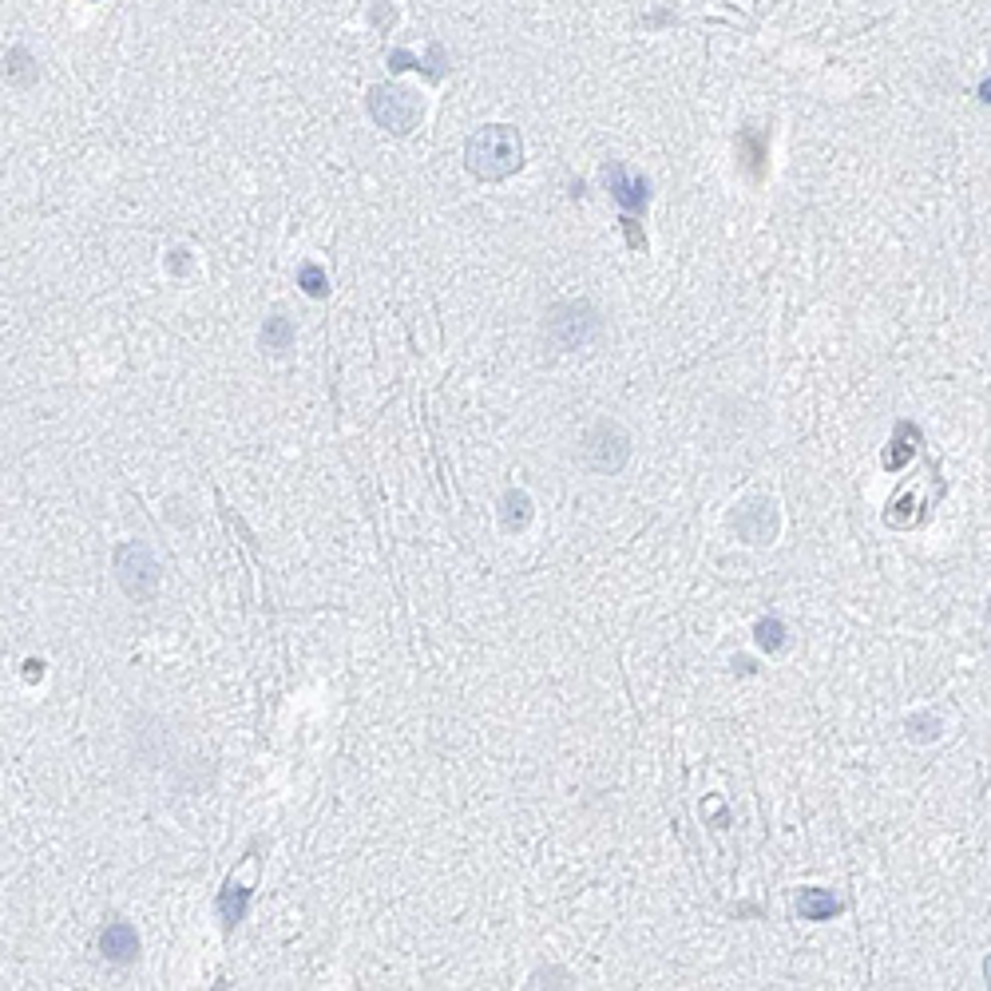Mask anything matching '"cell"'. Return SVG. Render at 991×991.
<instances>
[{
  "label": "cell",
  "mask_w": 991,
  "mask_h": 991,
  "mask_svg": "<svg viewBox=\"0 0 991 991\" xmlns=\"http://www.w3.org/2000/svg\"><path fill=\"white\" fill-rule=\"evenodd\" d=\"M464 163L476 179L484 183H500L508 179L512 171H520L524 163V143H520V131L508 127V123H492V127H480L468 147H464Z\"/></svg>",
  "instance_id": "1"
},
{
  "label": "cell",
  "mask_w": 991,
  "mask_h": 991,
  "mask_svg": "<svg viewBox=\"0 0 991 991\" xmlns=\"http://www.w3.org/2000/svg\"><path fill=\"white\" fill-rule=\"evenodd\" d=\"M766 155H770L766 135H762V131H742V139H738V159H742V167L750 171V179H762V175H766Z\"/></svg>",
  "instance_id": "9"
},
{
  "label": "cell",
  "mask_w": 991,
  "mask_h": 991,
  "mask_svg": "<svg viewBox=\"0 0 991 991\" xmlns=\"http://www.w3.org/2000/svg\"><path fill=\"white\" fill-rule=\"evenodd\" d=\"M246 904H250V888H242V884H226L219 896V916L226 928H234L242 916H246Z\"/></svg>",
  "instance_id": "13"
},
{
  "label": "cell",
  "mask_w": 991,
  "mask_h": 991,
  "mask_svg": "<svg viewBox=\"0 0 991 991\" xmlns=\"http://www.w3.org/2000/svg\"><path fill=\"white\" fill-rule=\"evenodd\" d=\"M797 908H801L805 920H833V916L841 912V900L829 896V892H821V888H805V892L797 896Z\"/></svg>",
  "instance_id": "11"
},
{
  "label": "cell",
  "mask_w": 991,
  "mask_h": 991,
  "mask_svg": "<svg viewBox=\"0 0 991 991\" xmlns=\"http://www.w3.org/2000/svg\"><path fill=\"white\" fill-rule=\"evenodd\" d=\"M627 456H631V441H627V433H623L619 425H611V421H599V425L587 433V441H583V464H587L591 472H599V476L619 472V468L627 464Z\"/></svg>",
  "instance_id": "4"
},
{
  "label": "cell",
  "mask_w": 991,
  "mask_h": 991,
  "mask_svg": "<svg viewBox=\"0 0 991 991\" xmlns=\"http://www.w3.org/2000/svg\"><path fill=\"white\" fill-rule=\"evenodd\" d=\"M115 575L131 599H147L159 587V563L147 544H123L115 551Z\"/></svg>",
  "instance_id": "5"
},
{
  "label": "cell",
  "mask_w": 991,
  "mask_h": 991,
  "mask_svg": "<svg viewBox=\"0 0 991 991\" xmlns=\"http://www.w3.org/2000/svg\"><path fill=\"white\" fill-rule=\"evenodd\" d=\"M548 337L559 349H583L599 337V314L587 302H559L548 314Z\"/></svg>",
  "instance_id": "3"
},
{
  "label": "cell",
  "mask_w": 991,
  "mask_h": 991,
  "mask_svg": "<svg viewBox=\"0 0 991 991\" xmlns=\"http://www.w3.org/2000/svg\"><path fill=\"white\" fill-rule=\"evenodd\" d=\"M984 976H988V984H991V956H988V964H984Z\"/></svg>",
  "instance_id": "19"
},
{
  "label": "cell",
  "mask_w": 991,
  "mask_h": 991,
  "mask_svg": "<svg viewBox=\"0 0 991 991\" xmlns=\"http://www.w3.org/2000/svg\"><path fill=\"white\" fill-rule=\"evenodd\" d=\"M369 115H373L385 131L409 135V131L421 123L425 104H421L417 92H409V88H401V84H377V88H369Z\"/></svg>",
  "instance_id": "2"
},
{
  "label": "cell",
  "mask_w": 991,
  "mask_h": 991,
  "mask_svg": "<svg viewBox=\"0 0 991 991\" xmlns=\"http://www.w3.org/2000/svg\"><path fill=\"white\" fill-rule=\"evenodd\" d=\"M294 345V322L286 314H270L266 326H262V349L270 353H286Z\"/></svg>",
  "instance_id": "12"
},
{
  "label": "cell",
  "mask_w": 991,
  "mask_h": 991,
  "mask_svg": "<svg viewBox=\"0 0 991 991\" xmlns=\"http://www.w3.org/2000/svg\"><path fill=\"white\" fill-rule=\"evenodd\" d=\"M171 270H175V274L187 270V250H171Z\"/></svg>",
  "instance_id": "17"
},
{
  "label": "cell",
  "mask_w": 991,
  "mask_h": 991,
  "mask_svg": "<svg viewBox=\"0 0 991 991\" xmlns=\"http://www.w3.org/2000/svg\"><path fill=\"white\" fill-rule=\"evenodd\" d=\"M100 948H104V956H108L111 964H131V960L139 956V936H135V928H131V924L115 920V924L104 928Z\"/></svg>",
  "instance_id": "8"
},
{
  "label": "cell",
  "mask_w": 991,
  "mask_h": 991,
  "mask_svg": "<svg viewBox=\"0 0 991 991\" xmlns=\"http://www.w3.org/2000/svg\"><path fill=\"white\" fill-rule=\"evenodd\" d=\"M603 183H607L611 199H615L627 215L643 211V207H647V199H651V183H647L643 175H631L623 163H607V167H603Z\"/></svg>",
  "instance_id": "6"
},
{
  "label": "cell",
  "mask_w": 991,
  "mask_h": 991,
  "mask_svg": "<svg viewBox=\"0 0 991 991\" xmlns=\"http://www.w3.org/2000/svg\"><path fill=\"white\" fill-rule=\"evenodd\" d=\"M988 615H991V611H988Z\"/></svg>",
  "instance_id": "20"
},
{
  "label": "cell",
  "mask_w": 991,
  "mask_h": 991,
  "mask_svg": "<svg viewBox=\"0 0 991 991\" xmlns=\"http://www.w3.org/2000/svg\"><path fill=\"white\" fill-rule=\"evenodd\" d=\"M298 278H302V286H306V294H310V298H322V294L330 290V286H326V274H322L318 266H302V274H298Z\"/></svg>",
  "instance_id": "16"
},
{
  "label": "cell",
  "mask_w": 991,
  "mask_h": 991,
  "mask_svg": "<svg viewBox=\"0 0 991 991\" xmlns=\"http://www.w3.org/2000/svg\"><path fill=\"white\" fill-rule=\"evenodd\" d=\"M734 528H738L742 540H750V544H770L773 532H777V512H773L770 500H750V504L734 516Z\"/></svg>",
  "instance_id": "7"
},
{
  "label": "cell",
  "mask_w": 991,
  "mask_h": 991,
  "mask_svg": "<svg viewBox=\"0 0 991 991\" xmlns=\"http://www.w3.org/2000/svg\"><path fill=\"white\" fill-rule=\"evenodd\" d=\"M500 520H504L508 532L528 528V520H532V500H528V492H520V488L504 492V500H500Z\"/></svg>",
  "instance_id": "10"
},
{
  "label": "cell",
  "mask_w": 991,
  "mask_h": 991,
  "mask_svg": "<svg viewBox=\"0 0 991 991\" xmlns=\"http://www.w3.org/2000/svg\"><path fill=\"white\" fill-rule=\"evenodd\" d=\"M4 64H8V80H12V84H20V88H24V84H32V80H36L32 56H28L24 48H12V52L4 56Z\"/></svg>",
  "instance_id": "14"
},
{
  "label": "cell",
  "mask_w": 991,
  "mask_h": 991,
  "mask_svg": "<svg viewBox=\"0 0 991 991\" xmlns=\"http://www.w3.org/2000/svg\"><path fill=\"white\" fill-rule=\"evenodd\" d=\"M754 635H758V647L762 651H781L785 647V623H777V619H762L754 627Z\"/></svg>",
  "instance_id": "15"
},
{
  "label": "cell",
  "mask_w": 991,
  "mask_h": 991,
  "mask_svg": "<svg viewBox=\"0 0 991 991\" xmlns=\"http://www.w3.org/2000/svg\"><path fill=\"white\" fill-rule=\"evenodd\" d=\"M980 100H984V104H991V80H984V84H980Z\"/></svg>",
  "instance_id": "18"
}]
</instances>
